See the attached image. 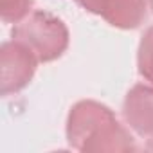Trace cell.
Instances as JSON below:
<instances>
[{
    "label": "cell",
    "mask_w": 153,
    "mask_h": 153,
    "mask_svg": "<svg viewBox=\"0 0 153 153\" xmlns=\"http://www.w3.org/2000/svg\"><path fill=\"white\" fill-rule=\"evenodd\" d=\"M38 58L18 40L4 42L0 47V92L11 96L24 90L36 72Z\"/></svg>",
    "instance_id": "cell-3"
},
{
    "label": "cell",
    "mask_w": 153,
    "mask_h": 153,
    "mask_svg": "<svg viewBox=\"0 0 153 153\" xmlns=\"http://www.w3.org/2000/svg\"><path fill=\"white\" fill-rule=\"evenodd\" d=\"M68 146L87 153L135 151V139L117 121L115 114L103 103L83 99L78 101L67 117Z\"/></svg>",
    "instance_id": "cell-1"
},
{
    "label": "cell",
    "mask_w": 153,
    "mask_h": 153,
    "mask_svg": "<svg viewBox=\"0 0 153 153\" xmlns=\"http://www.w3.org/2000/svg\"><path fill=\"white\" fill-rule=\"evenodd\" d=\"M146 149H148V151H153V137L148 139V142H146Z\"/></svg>",
    "instance_id": "cell-8"
},
{
    "label": "cell",
    "mask_w": 153,
    "mask_h": 153,
    "mask_svg": "<svg viewBox=\"0 0 153 153\" xmlns=\"http://www.w3.org/2000/svg\"><path fill=\"white\" fill-rule=\"evenodd\" d=\"M123 117L140 137H153V87L142 83L131 87L123 103Z\"/></svg>",
    "instance_id": "cell-5"
},
{
    "label": "cell",
    "mask_w": 153,
    "mask_h": 153,
    "mask_svg": "<svg viewBox=\"0 0 153 153\" xmlns=\"http://www.w3.org/2000/svg\"><path fill=\"white\" fill-rule=\"evenodd\" d=\"M148 2H149V7L153 9V0H148Z\"/></svg>",
    "instance_id": "cell-9"
},
{
    "label": "cell",
    "mask_w": 153,
    "mask_h": 153,
    "mask_svg": "<svg viewBox=\"0 0 153 153\" xmlns=\"http://www.w3.org/2000/svg\"><path fill=\"white\" fill-rule=\"evenodd\" d=\"M137 70L140 78L153 85V25L148 27L140 36L137 49Z\"/></svg>",
    "instance_id": "cell-6"
},
{
    "label": "cell",
    "mask_w": 153,
    "mask_h": 153,
    "mask_svg": "<svg viewBox=\"0 0 153 153\" xmlns=\"http://www.w3.org/2000/svg\"><path fill=\"white\" fill-rule=\"evenodd\" d=\"M83 9L117 29H137L148 15L146 0H76Z\"/></svg>",
    "instance_id": "cell-4"
},
{
    "label": "cell",
    "mask_w": 153,
    "mask_h": 153,
    "mask_svg": "<svg viewBox=\"0 0 153 153\" xmlns=\"http://www.w3.org/2000/svg\"><path fill=\"white\" fill-rule=\"evenodd\" d=\"M34 0H0V16L6 24H20L33 11Z\"/></svg>",
    "instance_id": "cell-7"
},
{
    "label": "cell",
    "mask_w": 153,
    "mask_h": 153,
    "mask_svg": "<svg viewBox=\"0 0 153 153\" xmlns=\"http://www.w3.org/2000/svg\"><path fill=\"white\" fill-rule=\"evenodd\" d=\"M13 40L27 45L40 63H49L63 56L68 47V29L61 18L49 11H33L11 31Z\"/></svg>",
    "instance_id": "cell-2"
}]
</instances>
